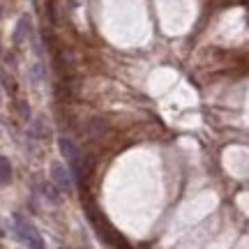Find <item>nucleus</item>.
I'll use <instances>...</instances> for the list:
<instances>
[{
	"instance_id": "nucleus-7",
	"label": "nucleus",
	"mask_w": 249,
	"mask_h": 249,
	"mask_svg": "<svg viewBox=\"0 0 249 249\" xmlns=\"http://www.w3.org/2000/svg\"><path fill=\"white\" fill-rule=\"evenodd\" d=\"M0 104H2V92H0Z\"/></svg>"
},
{
	"instance_id": "nucleus-1",
	"label": "nucleus",
	"mask_w": 249,
	"mask_h": 249,
	"mask_svg": "<svg viewBox=\"0 0 249 249\" xmlns=\"http://www.w3.org/2000/svg\"><path fill=\"white\" fill-rule=\"evenodd\" d=\"M14 231H17L18 238L28 245V249H46V245H44V240H42L39 231H37L35 226L28 222L21 213H14Z\"/></svg>"
},
{
	"instance_id": "nucleus-9",
	"label": "nucleus",
	"mask_w": 249,
	"mask_h": 249,
	"mask_svg": "<svg viewBox=\"0 0 249 249\" xmlns=\"http://www.w3.org/2000/svg\"><path fill=\"white\" fill-rule=\"evenodd\" d=\"M0 14H2V7H0Z\"/></svg>"
},
{
	"instance_id": "nucleus-8",
	"label": "nucleus",
	"mask_w": 249,
	"mask_h": 249,
	"mask_svg": "<svg viewBox=\"0 0 249 249\" xmlns=\"http://www.w3.org/2000/svg\"><path fill=\"white\" fill-rule=\"evenodd\" d=\"M0 238H2V229H0Z\"/></svg>"
},
{
	"instance_id": "nucleus-4",
	"label": "nucleus",
	"mask_w": 249,
	"mask_h": 249,
	"mask_svg": "<svg viewBox=\"0 0 249 249\" xmlns=\"http://www.w3.org/2000/svg\"><path fill=\"white\" fill-rule=\"evenodd\" d=\"M28 33H30V21L23 17L21 21H18L17 30H14V44H21V42H23V39L28 37Z\"/></svg>"
},
{
	"instance_id": "nucleus-5",
	"label": "nucleus",
	"mask_w": 249,
	"mask_h": 249,
	"mask_svg": "<svg viewBox=\"0 0 249 249\" xmlns=\"http://www.w3.org/2000/svg\"><path fill=\"white\" fill-rule=\"evenodd\" d=\"M9 180H12V164L9 160L0 157V185H7Z\"/></svg>"
},
{
	"instance_id": "nucleus-3",
	"label": "nucleus",
	"mask_w": 249,
	"mask_h": 249,
	"mask_svg": "<svg viewBox=\"0 0 249 249\" xmlns=\"http://www.w3.org/2000/svg\"><path fill=\"white\" fill-rule=\"evenodd\" d=\"M51 182H53L58 189H62V192L71 189L70 171L65 169V164H62V161H53V164H51Z\"/></svg>"
},
{
	"instance_id": "nucleus-6",
	"label": "nucleus",
	"mask_w": 249,
	"mask_h": 249,
	"mask_svg": "<svg viewBox=\"0 0 249 249\" xmlns=\"http://www.w3.org/2000/svg\"><path fill=\"white\" fill-rule=\"evenodd\" d=\"M18 113H21L23 118H30V111H28V104H26V102H21V104H18Z\"/></svg>"
},
{
	"instance_id": "nucleus-2",
	"label": "nucleus",
	"mask_w": 249,
	"mask_h": 249,
	"mask_svg": "<svg viewBox=\"0 0 249 249\" xmlns=\"http://www.w3.org/2000/svg\"><path fill=\"white\" fill-rule=\"evenodd\" d=\"M58 148H60L65 161H70V169L79 176L81 173V152H79V148H76V143L71 141V139H67V136H60V139H58Z\"/></svg>"
}]
</instances>
